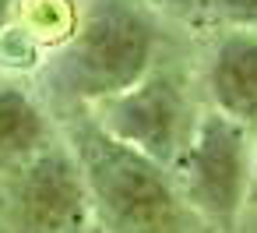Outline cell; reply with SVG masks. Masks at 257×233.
<instances>
[{
	"mask_svg": "<svg viewBox=\"0 0 257 233\" xmlns=\"http://www.w3.org/2000/svg\"><path fill=\"white\" fill-rule=\"evenodd\" d=\"M253 191H257V156H253Z\"/></svg>",
	"mask_w": 257,
	"mask_h": 233,
	"instance_id": "30bf717a",
	"label": "cell"
},
{
	"mask_svg": "<svg viewBox=\"0 0 257 233\" xmlns=\"http://www.w3.org/2000/svg\"><path fill=\"white\" fill-rule=\"evenodd\" d=\"M211 110L257 134V32H225L204 60Z\"/></svg>",
	"mask_w": 257,
	"mask_h": 233,
	"instance_id": "8992f818",
	"label": "cell"
},
{
	"mask_svg": "<svg viewBox=\"0 0 257 233\" xmlns=\"http://www.w3.org/2000/svg\"><path fill=\"white\" fill-rule=\"evenodd\" d=\"M92 201L67 141H53L0 177V233H85Z\"/></svg>",
	"mask_w": 257,
	"mask_h": 233,
	"instance_id": "5b68a950",
	"label": "cell"
},
{
	"mask_svg": "<svg viewBox=\"0 0 257 233\" xmlns=\"http://www.w3.org/2000/svg\"><path fill=\"white\" fill-rule=\"evenodd\" d=\"M53 141L57 138L46 110L22 85L0 78V177L25 166Z\"/></svg>",
	"mask_w": 257,
	"mask_h": 233,
	"instance_id": "52a82bcc",
	"label": "cell"
},
{
	"mask_svg": "<svg viewBox=\"0 0 257 233\" xmlns=\"http://www.w3.org/2000/svg\"><path fill=\"white\" fill-rule=\"evenodd\" d=\"M67 145L85 173L92 219L102 233H208L211 226L187 205L176 177L116 141L92 113H71Z\"/></svg>",
	"mask_w": 257,
	"mask_h": 233,
	"instance_id": "6da1fadb",
	"label": "cell"
},
{
	"mask_svg": "<svg viewBox=\"0 0 257 233\" xmlns=\"http://www.w3.org/2000/svg\"><path fill=\"white\" fill-rule=\"evenodd\" d=\"M145 4L169 18H194V15H201V8H208V0H145Z\"/></svg>",
	"mask_w": 257,
	"mask_h": 233,
	"instance_id": "9c48e42d",
	"label": "cell"
},
{
	"mask_svg": "<svg viewBox=\"0 0 257 233\" xmlns=\"http://www.w3.org/2000/svg\"><path fill=\"white\" fill-rule=\"evenodd\" d=\"M173 177L187 205L211 229H232L246 194L253 191L250 131L215 110L201 113L190 145L173 166Z\"/></svg>",
	"mask_w": 257,
	"mask_h": 233,
	"instance_id": "277c9868",
	"label": "cell"
},
{
	"mask_svg": "<svg viewBox=\"0 0 257 233\" xmlns=\"http://www.w3.org/2000/svg\"><path fill=\"white\" fill-rule=\"evenodd\" d=\"M162 25L145 0H88L81 25L46 67V92L71 113L123 96L152 74Z\"/></svg>",
	"mask_w": 257,
	"mask_h": 233,
	"instance_id": "7a4b0ae2",
	"label": "cell"
},
{
	"mask_svg": "<svg viewBox=\"0 0 257 233\" xmlns=\"http://www.w3.org/2000/svg\"><path fill=\"white\" fill-rule=\"evenodd\" d=\"M85 233H102V229H99V226H95V222H92V226H88V229H85Z\"/></svg>",
	"mask_w": 257,
	"mask_h": 233,
	"instance_id": "8fae6325",
	"label": "cell"
},
{
	"mask_svg": "<svg viewBox=\"0 0 257 233\" xmlns=\"http://www.w3.org/2000/svg\"><path fill=\"white\" fill-rule=\"evenodd\" d=\"M92 117L116 141L131 145L134 152L148 156L166 170L176 166V159L190 145L194 127L201 120L190 99L187 74L166 60H159L152 74L134 89H127L123 96H113L92 106Z\"/></svg>",
	"mask_w": 257,
	"mask_h": 233,
	"instance_id": "3957f363",
	"label": "cell"
},
{
	"mask_svg": "<svg viewBox=\"0 0 257 233\" xmlns=\"http://www.w3.org/2000/svg\"><path fill=\"white\" fill-rule=\"evenodd\" d=\"M208 11L239 32H257V0H208Z\"/></svg>",
	"mask_w": 257,
	"mask_h": 233,
	"instance_id": "ba28073f",
	"label": "cell"
}]
</instances>
